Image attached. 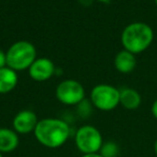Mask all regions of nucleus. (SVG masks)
<instances>
[{
  "label": "nucleus",
  "mask_w": 157,
  "mask_h": 157,
  "mask_svg": "<svg viewBox=\"0 0 157 157\" xmlns=\"http://www.w3.org/2000/svg\"><path fill=\"white\" fill-rule=\"evenodd\" d=\"M34 134L40 144L50 149H57L63 147L69 139L70 126L61 119L45 118L39 120Z\"/></svg>",
  "instance_id": "f257e3e1"
},
{
  "label": "nucleus",
  "mask_w": 157,
  "mask_h": 157,
  "mask_svg": "<svg viewBox=\"0 0 157 157\" xmlns=\"http://www.w3.org/2000/svg\"><path fill=\"white\" fill-rule=\"evenodd\" d=\"M154 40L153 29L145 23H132L122 32V44L125 50L131 54H140L151 46Z\"/></svg>",
  "instance_id": "f03ea898"
},
{
  "label": "nucleus",
  "mask_w": 157,
  "mask_h": 157,
  "mask_svg": "<svg viewBox=\"0 0 157 157\" xmlns=\"http://www.w3.org/2000/svg\"><path fill=\"white\" fill-rule=\"evenodd\" d=\"M6 56V65L13 71H24L29 68L36 60V48L31 43L19 41L14 43L10 48Z\"/></svg>",
  "instance_id": "7ed1b4c3"
},
{
  "label": "nucleus",
  "mask_w": 157,
  "mask_h": 157,
  "mask_svg": "<svg viewBox=\"0 0 157 157\" xmlns=\"http://www.w3.org/2000/svg\"><path fill=\"white\" fill-rule=\"evenodd\" d=\"M76 145L81 153L95 154L99 153L103 144L102 135L98 128L93 125H83L76 130Z\"/></svg>",
  "instance_id": "20e7f679"
},
{
  "label": "nucleus",
  "mask_w": 157,
  "mask_h": 157,
  "mask_svg": "<svg viewBox=\"0 0 157 157\" xmlns=\"http://www.w3.org/2000/svg\"><path fill=\"white\" fill-rule=\"evenodd\" d=\"M90 103L101 111H111L119 105V90L110 85H98L90 92Z\"/></svg>",
  "instance_id": "39448f33"
},
{
  "label": "nucleus",
  "mask_w": 157,
  "mask_h": 157,
  "mask_svg": "<svg viewBox=\"0 0 157 157\" xmlns=\"http://www.w3.org/2000/svg\"><path fill=\"white\" fill-rule=\"evenodd\" d=\"M56 98L64 105H79L85 99V90L76 80H64L56 88Z\"/></svg>",
  "instance_id": "423d86ee"
},
{
  "label": "nucleus",
  "mask_w": 157,
  "mask_h": 157,
  "mask_svg": "<svg viewBox=\"0 0 157 157\" xmlns=\"http://www.w3.org/2000/svg\"><path fill=\"white\" fill-rule=\"evenodd\" d=\"M39 122L37 114L32 110H21L13 118V129L21 135H27L34 132Z\"/></svg>",
  "instance_id": "0eeeda50"
},
{
  "label": "nucleus",
  "mask_w": 157,
  "mask_h": 157,
  "mask_svg": "<svg viewBox=\"0 0 157 157\" xmlns=\"http://www.w3.org/2000/svg\"><path fill=\"white\" fill-rule=\"evenodd\" d=\"M29 76L36 81H45L50 79L55 73L54 63L48 58L36 59L29 68Z\"/></svg>",
  "instance_id": "6e6552de"
},
{
  "label": "nucleus",
  "mask_w": 157,
  "mask_h": 157,
  "mask_svg": "<svg viewBox=\"0 0 157 157\" xmlns=\"http://www.w3.org/2000/svg\"><path fill=\"white\" fill-rule=\"evenodd\" d=\"M19 134L13 128L0 127V153H11L19 147Z\"/></svg>",
  "instance_id": "1a4fd4ad"
},
{
  "label": "nucleus",
  "mask_w": 157,
  "mask_h": 157,
  "mask_svg": "<svg viewBox=\"0 0 157 157\" xmlns=\"http://www.w3.org/2000/svg\"><path fill=\"white\" fill-rule=\"evenodd\" d=\"M142 103L141 95L132 88H124L119 90V104L128 110H134Z\"/></svg>",
  "instance_id": "9d476101"
},
{
  "label": "nucleus",
  "mask_w": 157,
  "mask_h": 157,
  "mask_svg": "<svg viewBox=\"0 0 157 157\" xmlns=\"http://www.w3.org/2000/svg\"><path fill=\"white\" fill-rule=\"evenodd\" d=\"M114 65H115V68L119 73H123V74L131 73L137 65L136 57H134V54L124 49L116 55L115 60H114Z\"/></svg>",
  "instance_id": "9b49d317"
},
{
  "label": "nucleus",
  "mask_w": 157,
  "mask_h": 157,
  "mask_svg": "<svg viewBox=\"0 0 157 157\" xmlns=\"http://www.w3.org/2000/svg\"><path fill=\"white\" fill-rule=\"evenodd\" d=\"M17 82L19 77L15 71L8 66L0 68V94H6L14 90Z\"/></svg>",
  "instance_id": "f8f14e48"
},
{
  "label": "nucleus",
  "mask_w": 157,
  "mask_h": 157,
  "mask_svg": "<svg viewBox=\"0 0 157 157\" xmlns=\"http://www.w3.org/2000/svg\"><path fill=\"white\" fill-rule=\"evenodd\" d=\"M119 153V147L114 141H107L103 142L99 154L102 157H118Z\"/></svg>",
  "instance_id": "ddd939ff"
},
{
  "label": "nucleus",
  "mask_w": 157,
  "mask_h": 157,
  "mask_svg": "<svg viewBox=\"0 0 157 157\" xmlns=\"http://www.w3.org/2000/svg\"><path fill=\"white\" fill-rule=\"evenodd\" d=\"M6 56L1 49H0V68L6 67Z\"/></svg>",
  "instance_id": "4468645a"
},
{
  "label": "nucleus",
  "mask_w": 157,
  "mask_h": 157,
  "mask_svg": "<svg viewBox=\"0 0 157 157\" xmlns=\"http://www.w3.org/2000/svg\"><path fill=\"white\" fill-rule=\"evenodd\" d=\"M151 111H152V114H153V117L157 120V98L155 99V101H154V103L152 104Z\"/></svg>",
  "instance_id": "2eb2a0df"
},
{
  "label": "nucleus",
  "mask_w": 157,
  "mask_h": 157,
  "mask_svg": "<svg viewBox=\"0 0 157 157\" xmlns=\"http://www.w3.org/2000/svg\"><path fill=\"white\" fill-rule=\"evenodd\" d=\"M81 157H102L99 153H95V154H84Z\"/></svg>",
  "instance_id": "dca6fc26"
},
{
  "label": "nucleus",
  "mask_w": 157,
  "mask_h": 157,
  "mask_svg": "<svg viewBox=\"0 0 157 157\" xmlns=\"http://www.w3.org/2000/svg\"><path fill=\"white\" fill-rule=\"evenodd\" d=\"M154 152H155V155L157 156V139L155 140V143H154Z\"/></svg>",
  "instance_id": "f3484780"
},
{
  "label": "nucleus",
  "mask_w": 157,
  "mask_h": 157,
  "mask_svg": "<svg viewBox=\"0 0 157 157\" xmlns=\"http://www.w3.org/2000/svg\"><path fill=\"white\" fill-rule=\"evenodd\" d=\"M98 1H101V2H109V1H111V0H98Z\"/></svg>",
  "instance_id": "a211bd4d"
},
{
  "label": "nucleus",
  "mask_w": 157,
  "mask_h": 157,
  "mask_svg": "<svg viewBox=\"0 0 157 157\" xmlns=\"http://www.w3.org/2000/svg\"><path fill=\"white\" fill-rule=\"evenodd\" d=\"M154 1H155V4H156V6H157V0H154Z\"/></svg>",
  "instance_id": "6ab92c4d"
},
{
  "label": "nucleus",
  "mask_w": 157,
  "mask_h": 157,
  "mask_svg": "<svg viewBox=\"0 0 157 157\" xmlns=\"http://www.w3.org/2000/svg\"><path fill=\"white\" fill-rule=\"evenodd\" d=\"M0 157H3V156H2V153H0Z\"/></svg>",
  "instance_id": "aec40b11"
}]
</instances>
